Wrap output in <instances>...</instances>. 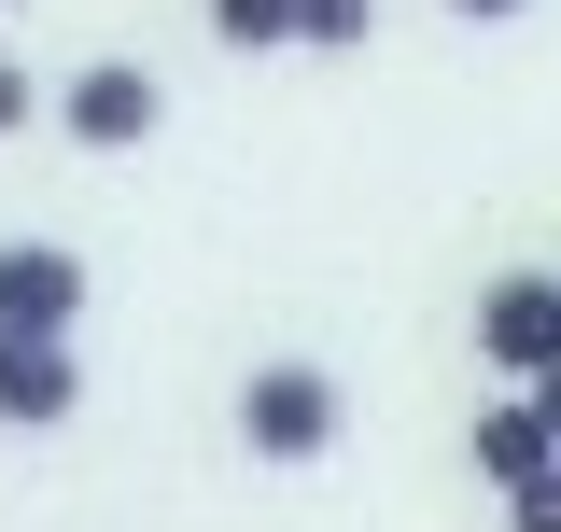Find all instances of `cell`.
Masks as SVG:
<instances>
[{
  "mask_svg": "<svg viewBox=\"0 0 561 532\" xmlns=\"http://www.w3.org/2000/svg\"><path fill=\"white\" fill-rule=\"evenodd\" d=\"M379 28V0H295V57H351Z\"/></svg>",
  "mask_w": 561,
  "mask_h": 532,
  "instance_id": "obj_8",
  "label": "cell"
},
{
  "mask_svg": "<svg viewBox=\"0 0 561 532\" xmlns=\"http://www.w3.org/2000/svg\"><path fill=\"white\" fill-rule=\"evenodd\" d=\"M505 532H561V463L534 476V490H505Z\"/></svg>",
  "mask_w": 561,
  "mask_h": 532,
  "instance_id": "obj_10",
  "label": "cell"
},
{
  "mask_svg": "<svg viewBox=\"0 0 561 532\" xmlns=\"http://www.w3.org/2000/svg\"><path fill=\"white\" fill-rule=\"evenodd\" d=\"M449 14H463V28H519L534 0H449Z\"/></svg>",
  "mask_w": 561,
  "mask_h": 532,
  "instance_id": "obj_11",
  "label": "cell"
},
{
  "mask_svg": "<svg viewBox=\"0 0 561 532\" xmlns=\"http://www.w3.org/2000/svg\"><path fill=\"white\" fill-rule=\"evenodd\" d=\"M210 43L225 57H295V0H210Z\"/></svg>",
  "mask_w": 561,
  "mask_h": 532,
  "instance_id": "obj_7",
  "label": "cell"
},
{
  "mask_svg": "<svg viewBox=\"0 0 561 532\" xmlns=\"http://www.w3.org/2000/svg\"><path fill=\"white\" fill-rule=\"evenodd\" d=\"M154 127H169L154 57H84V70H57V140H70V154H140Z\"/></svg>",
  "mask_w": 561,
  "mask_h": 532,
  "instance_id": "obj_2",
  "label": "cell"
},
{
  "mask_svg": "<svg viewBox=\"0 0 561 532\" xmlns=\"http://www.w3.org/2000/svg\"><path fill=\"white\" fill-rule=\"evenodd\" d=\"M337 435H351V379L337 365H309V350H267L253 379H239V449L253 463H337Z\"/></svg>",
  "mask_w": 561,
  "mask_h": 532,
  "instance_id": "obj_1",
  "label": "cell"
},
{
  "mask_svg": "<svg viewBox=\"0 0 561 532\" xmlns=\"http://www.w3.org/2000/svg\"><path fill=\"white\" fill-rule=\"evenodd\" d=\"M0 14H14V0H0Z\"/></svg>",
  "mask_w": 561,
  "mask_h": 532,
  "instance_id": "obj_13",
  "label": "cell"
},
{
  "mask_svg": "<svg viewBox=\"0 0 561 532\" xmlns=\"http://www.w3.org/2000/svg\"><path fill=\"white\" fill-rule=\"evenodd\" d=\"M463 463H478V490L505 505V490H534V476L561 463V435L534 420V393H491V406H478V435H463Z\"/></svg>",
  "mask_w": 561,
  "mask_h": 532,
  "instance_id": "obj_6",
  "label": "cell"
},
{
  "mask_svg": "<svg viewBox=\"0 0 561 532\" xmlns=\"http://www.w3.org/2000/svg\"><path fill=\"white\" fill-rule=\"evenodd\" d=\"M478 365L505 379V393H534V379L561 365V266H505V280L478 294Z\"/></svg>",
  "mask_w": 561,
  "mask_h": 532,
  "instance_id": "obj_3",
  "label": "cell"
},
{
  "mask_svg": "<svg viewBox=\"0 0 561 532\" xmlns=\"http://www.w3.org/2000/svg\"><path fill=\"white\" fill-rule=\"evenodd\" d=\"M84 294L99 266L70 239H0V336H84Z\"/></svg>",
  "mask_w": 561,
  "mask_h": 532,
  "instance_id": "obj_4",
  "label": "cell"
},
{
  "mask_svg": "<svg viewBox=\"0 0 561 532\" xmlns=\"http://www.w3.org/2000/svg\"><path fill=\"white\" fill-rule=\"evenodd\" d=\"M28 127H57V84L28 57H0V140H28Z\"/></svg>",
  "mask_w": 561,
  "mask_h": 532,
  "instance_id": "obj_9",
  "label": "cell"
},
{
  "mask_svg": "<svg viewBox=\"0 0 561 532\" xmlns=\"http://www.w3.org/2000/svg\"><path fill=\"white\" fill-rule=\"evenodd\" d=\"M84 406V350L70 336H0V435H57Z\"/></svg>",
  "mask_w": 561,
  "mask_h": 532,
  "instance_id": "obj_5",
  "label": "cell"
},
{
  "mask_svg": "<svg viewBox=\"0 0 561 532\" xmlns=\"http://www.w3.org/2000/svg\"><path fill=\"white\" fill-rule=\"evenodd\" d=\"M534 420H548V435H561V365H548V379H534Z\"/></svg>",
  "mask_w": 561,
  "mask_h": 532,
  "instance_id": "obj_12",
  "label": "cell"
}]
</instances>
